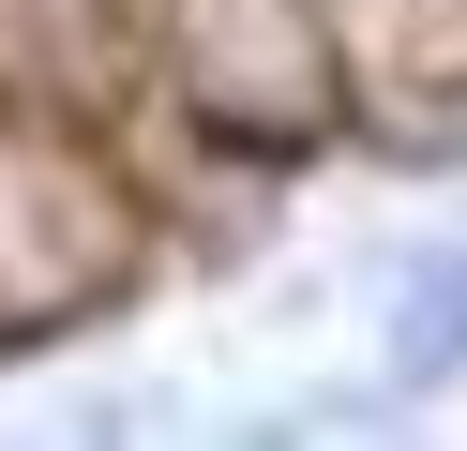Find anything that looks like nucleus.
Here are the masks:
<instances>
[{
  "label": "nucleus",
  "mask_w": 467,
  "mask_h": 451,
  "mask_svg": "<svg viewBox=\"0 0 467 451\" xmlns=\"http://www.w3.org/2000/svg\"><path fill=\"white\" fill-rule=\"evenodd\" d=\"M151 210L76 90H0V331H61L136 271Z\"/></svg>",
  "instance_id": "f257e3e1"
},
{
  "label": "nucleus",
  "mask_w": 467,
  "mask_h": 451,
  "mask_svg": "<svg viewBox=\"0 0 467 451\" xmlns=\"http://www.w3.org/2000/svg\"><path fill=\"white\" fill-rule=\"evenodd\" d=\"M151 46H166V90L212 150L242 166H286V150L332 136L347 106V30L332 0H151Z\"/></svg>",
  "instance_id": "f03ea898"
}]
</instances>
